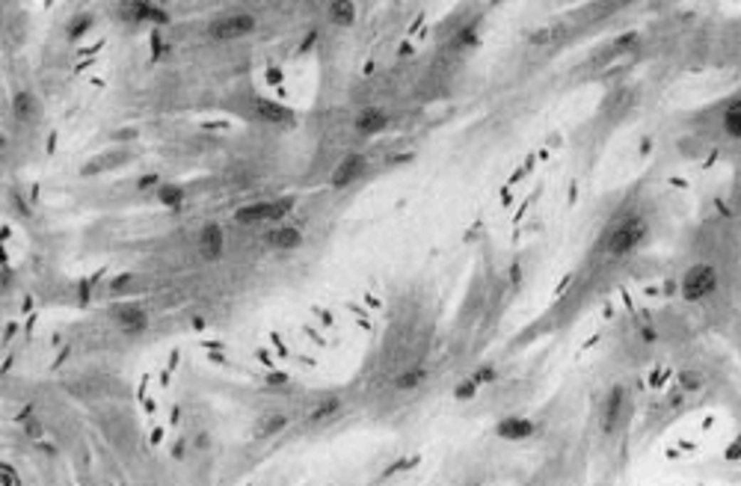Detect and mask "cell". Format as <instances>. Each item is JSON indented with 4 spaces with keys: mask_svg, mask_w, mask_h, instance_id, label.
Instances as JSON below:
<instances>
[{
    "mask_svg": "<svg viewBox=\"0 0 741 486\" xmlns=\"http://www.w3.org/2000/svg\"><path fill=\"white\" fill-rule=\"evenodd\" d=\"M643 238H646V220L643 217H629L608 235V252L611 255H623V252L635 249Z\"/></svg>",
    "mask_w": 741,
    "mask_h": 486,
    "instance_id": "cell-1",
    "label": "cell"
},
{
    "mask_svg": "<svg viewBox=\"0 0 741 486\" xmlns=\"http://www.w3.org/2000/svg\"><path fill=\"white\" fill-rule=\"evenodd\" d=\"M715 287H718L715 267H709V264H694L688 273H685V279H682V297L694 302V300L709 297Z\"/></svg>",
    "mask_w": 741,
    "mask_h": 486,
    "instance_id": "cell-2",
    "label": "cell"
},
{
    "mask_svg": "<svg viewBox=\"0 0 741 486\" xmlns=\"http://www.w3.org/2000/svg\"><path fill=\"white\" fill-rule=\"evenodd\" d=\"M294 208V202L291 199H276V202H258V205H249V208H241L238 213H234V220L238 223H246V226H252V223H276V220H282L288 211Z\"/></svg>",
    "mask_w": 741,
    "mask_h": 486,
    "instance_id": "cell-3",
    "label": "cell"
},
{
    "mask_svg": "<svg viewBox=\"0 0 741 486\" xmlns=\"http://www.w3.org/2000/svg\"><path fill=\"white\" fill-rule=\"evenodd\" d=\"M252 27H256V18H252L249 12H234V15H223V18H216V21L208 27V33L214 36V39H241V36H246V33H252Z\"/></svg>",
    "mask_w": 741,
    "mask_h": 486,
    "instance_id": "cell-4",
    "label": "cell"
},
{
    "mask_svg": "<svg viewBox=\"0 0 741 486\" xmlns=\"http://www.w3.org/2000/svg\"><path fill=\"white\" fill-rule=\"evenodd\" d=\"M119 15L122 18H128V21H157V24H167L169 21V15L160 9V6H154V4H122L119 6Z\"/></svg>",
    "mask_w": 741,
    "mask_h": 486,
    "instance_id": "cell-5",
    "label": "cell"
},
{
    "mask_svg": "<svg viewBox=\"0 0 741 486\" xmlns=\"http://www.w3.org/2000/svg\"><path fill=\"white\" fill-rule=\"evenodd\" d=\"M113 320H116V327H119L122 332H128V335L146 329V312H142L140 305H116V309H113Z\"/></svg>",
    "mask_w": 741,
    "mask_h": 486,
    "instance_id": "cell-6",
    "label": "cell"
},
{
    "mask_svg": "<svg viewBox=\"0 0 741 486\" xmlns=\"http://www.w3.org/2000/svg\"><path fill=\"white\" fill-rule=\"evenodd\" d=\"M199 252H202V258H208V261H216L223 255V228L216 223H208L202 231H199Z\"/></svg>",
    "mask_w": 741,
    "mask_h": 486,
    "instance_id": "cell-7",
    "label": "cell"
},
{
    "mask_svg": "<svg viewBox=\"0 0 741 486\" xmlns=\"http://www.w3.org/2000/svg\"><path fill=\"white\" fill-rule=\"evenodd\" d=\"M362 169H365L362 154H347V157L335 167V172H332V184H335V187H345V184L353 181V178L362 175Z\"/></svg>",
    "mask_w": 741,
    "mask_h": 486,
    "instance_id": "cell-8",
    "label": "cell"
},
{
    "mask_svg": "<svg viewBox=\"0 0 741 486\" xmlns=\"http://www.w3.org/2000/svg\"><path fill=\"white\" fill-rule=\"evenodd\" d=\"M252 110H256L261 119H267V122H291V119H294V113L288 110V107H282V104H276V101H267V98H256V101H252Z\"/></svg>",
    "mask_w": 741,
    "mask_h": 486,
    "instance_id": "cell-9",
    "label": "cell"
},
{
    "mask_svg": "<svg viewBox=\"0 0 741 486\" xmlns=\"http://www.w3.org/2000/svg\"><path fill=\"white\" fill-rule=\"evenodd\" d=\"M495 430H498V436H501V439L519 442V439H528V436L534 433V424L525 421V418H504Z\"/></svg>",
    "mask_w": 741,
    "mask_h": 486,
    "instance_id": "cell-10",
    "label": "cell"
},
{
    "mask_svg": "<svg viewBox=\"0 0 741 486\" xmlns=\"http://www.w3.org/2000/svg\"><path fill=\"white\" fill-rule=\"evenodd\" d=\"M303 241V235L294 228V226H279V228H270L267 231V243L276 246V249H297Z\"/></svg>",
    "mask_w": 741,
    "mask_h": 486,
    "instance_id": "cell-11",
    "label": "cell"
},
{
    "mask_svg": "<svg viewBox=\"0 0 741 486\" xmlns=\"http://www.w3.org/2000/svg\"><path fill=\"white\" fill-rule=\"evenodd\" d=\"M386 125H389L386 113L377 110V107H368V110H362L356 116V131H362V134H377V131H383Z\"/></svg>",
    "mask_w": 741,
    "mask_h": 486,
    "instance_id": "cell-12",
    "label": "cell"
},
{
    "mask_svg": "<svg viewBox=\"0 0 741 486\" xmlns=\"http://www.w3.org/2000/svg\"><path fill=\"white\" fill-rule=\"evenodd\" d=\"M12 113L21 122H30V119H36V113H39V101H36L30 93H18L15 101H12Z\"/></svg>",
    "mask_w": 741,
    "mask_h": 486,
    "instance_id": "cell-13",
    "label": "cell"
},
{
    "mask_svg": "<svg viewBox=\"0 0 741 486\" xmlns=\"http://www.w3.org/2000/svg\"><path fill=\"white\" fill-rule=\"evenodd\" d=\"M330 18H332L335 24H353L356 6L350 4V0H341V4H332V6H330Z\"/></svg>",
    "mask_w": 741,
    "mask_h": 486,
    "instance_id": "cell-14",
    "label": "cell"
},
{
    "mask_svg": "<svg viewBox=\"0 0 741 486\" xmlns=\"http://www.w3.org/2000/svg\"><path fill=\"white\" fill-rule=\"evenodd\" d=\"M620 406H623V389H614V391H611V401H608V412H605V427H608V430L617 424Z\"/></svg>",
    "mask_w": 741,
    "mask_h": 486,
    "instance_id": "cell-15",
    "label": "cell"
},
{
    "mask_svg": "<svg viewBox=\"0 0 741 486\" xmlns=\"http://www.w3.org/2000/svg\"><path fill=\"white\" fill-rule=\"evenodd\" d=\"M724 128L730 137H741V104L730 107L727 116H724Z\"/></svg>",
    "mask_w": 741,
    "mask_h": 486,
    "instance_id": "cell-16",
    "label": "cell"
},
{
    "mask_svg": "<svg viewBox=\"0 0 741 486\" xmlns=\"http://www.w3.org/2000/svg\"><path fill=\"white\" fill-rule=\"evenodd\" d=\"M157 199L164 202L167 208H178V205L184 202V190H182V187H164V190L157 193Z\"/></svg>",
    "mask_w": 741,
    "mask_h": 486,
    "instance_id": "cell-17",
    "label": "cell"
},
{
    "mask_svg": "<svg viewBox=\"0 0 741 486\" xmlns=\"http://www.w3.org/2000/svg\"><path fill=\"white\" fill-rule=\"evenodd\" d=\"M421 376H424L421 371H406V374H401V376H397V380H394V386H397V389H415V386L421 383Z\"/></svg>",
    "mask_w": 741,
    "mask_h": 486,
    "instance_id": "cell-18",
    "label": "cell"
},
{
    "mask_svg": "<svg viewBox=\"0 0 741 486\" xmlns=\"http://www.w3.org/2000/svg\"><path fill=\"white\" fill-rule=\"evenodd\" d=\"M332 412H338V401H327V403H320V406L312 412V418H315V421H323V418H330Z\"/></svg>",
    "mask_w": 741,
    "mask_h": 486,
    "instance_id": "cell-19",
    "label": "cell"
},
{
    "mask_svg": "<svg viewBox=\"0 0 741 486\" xmlns=\"http://www.w3.org/2000/svg\"><path fill=\"white\" fill-rule=\"evenodd\" d=\"M472 394H475V383H466L457 389V398H472Z\"/></svg>",
    "mask_w": 741,
    "mask_h": 486,
    "instance_id": "cell-20",
    "label": "cell"
},
{
    "mask_svg": "<svg viewBox=\"0 0 741 486\" xmlns=\"http://www.w3.org/2000/svg\"><path fill=\"white\" fill-rule=\"evenodd\" d=\"M727 457H730V460H735V457H741V436H738V439H735V442H732V448H730V451H727Z\"/></svg>",
    "mask_w": 741,
    "mask_h": 486,
    "instance_id": "cell-21",
    "label": "cell"
}]
</instances>
